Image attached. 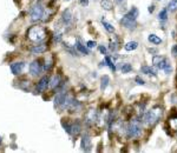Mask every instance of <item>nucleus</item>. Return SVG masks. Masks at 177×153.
Listing matches in <instances>:
<instances>
[{"label": "nucleus", "instance_id": "nucleus-1", "mask_svg": "<svg viewBox=\"0 0 177 153\" xmlns=\"http://www.w3.org/2000/svg\"><path fill=\"white\" fill-rule=\"evenodd\" d=\"M138 14H139L138 8L133 6V7L122 18V20H120L122 26H124V27L128 28V30H135V28H136V25H137V24H136V19H137Z\"/></svg>", "mask_w": 177, "mask_h": 153}, {"label": "nucleus", "instance_id": "nucleus-2", "mask_svg": "<svg viewBox=\"0 0 177 153\" xmlns=\"http://www.w3.org/2000/svg\"><path fill=\"white\" fill-rule=\"evenodd\" d=\"M46 37V30L41 26H38V25H34L32 26L28 32H27V38L32 41V43H40L45 39Z\"/></svg>", "mask_w": 177, "mask_h": 153}, {"label": "nucleus", "instance_id": "nucleus-3", "mask_svg": "<svg viewBox=\"0 0 177 153\" xmlns=\"http://www.w3.org/2000/svg\"><path fill=\"white\" fill-rule=\"evenodd\" d=\"M162 115H163V108H162L161 106H155V107H152V108L145 114L144 121H145L147 125L152 126V125H155L156 123L160 121V119L162 118Z\"/></svg>", "mask_w": 177, "mask_h": 153}, {"label": "nucleus", "instance_id": "nucleus-4", "mask_svg": "<svg viewBox=\"0 0 177 153\" xmlns=\"http://www.w3.org/2000/svg\"><path fill=\"white\" fill-rule=\"evenodd\" d=\"M141 133H142L141 121L139 119H133L126 127V134L129 138H136V137H139Z\"/></svg>", "mask_w": 177, "mask_h": 153}, {"label": "nucleus", "instance_id": "nucleus-5", "mask_svg": "<svg viewBox=\"0 0 177 153\" xmlns=\"http://www.w3.org/2000/svg\"><path fill=\"white\" fill-rule=\"evenodd\" d=\"M30 15H31V20H32L33 22L41 20V19H43V15H44V7H43V5H41V4H36V5L32 7V9H31Z\"/></svg>", "mask_w": 177, "mask_h": 153}, {"label": "nucleus", "instance_id": "nucleus-6", "mask_svg": "<svg viewBox=\"0 0 177 153\" xmlns=\"http://www.w3.org/2000/svg\"><path fill=\"white\" fill-rule=\"evenodd\" d=\"M41 72H43V66H41V64H40L39 61L34 60V61H32V63L30 64V73H31L32 76H40Z\"/></svg>", "mask_w": 177, "mask_h": 153}, {"label": "nucleus", "instance_id": "nucleus-7", "mask_svg": "<svg viewBox=\"0 0 177 153\" xmlns=\"http://www.w3.org/2000/svg\"><path fill=\"white\" fill-rule=\"evenodd\" d=\"M81 147L83 151L85 152H90L92 149V144H91V138L89 137L88 134H84L82 140H81Z\"/></svg>", "mask_w": 177, "mask_h": 153}, {"label": "nucleus", "instance_id": "nucleus-8", "mask_svg": "<svg viewBox=\"0 0 177 153\" xmlns=\"http://www.w3.org/2000/svg\"><path fill=\"white\" fill-rule=\"evenodd\" d=\"M152 64L158 70H163L164 66H165V64H167V59L164 57H161V56H155L152 58Z\"/></svg>", "mask_w": 177, "mask_h": 153}, {"label": "nucleus", "instance_id": "nucleus-9", "mask_svg": "<svg viewBox=\"0 0 177 153\" xmlns=\"http://www.w3.org/2000/svg\"><path fill=\"white\" fill-rule=\"evenodd\" d=\"M24 67H25V63H24V61L13 63V64H11V66H9V69H11V71H12L13 74H20V73L22 72Z\"/></svg>", "mask_w": 177, "mask_h": 153}, {"label": "nucleus", "instance_id": "nucleus-10", "mask_svg": "<svg viewBox=\"0 0 177 153\" xmlns=\"http://www.w3.org/2000/svg\"><path fill=\"white\" fill-rule=\"evenodd\" d=\"M65 98H66V94H65L64 92H59V93L54 97V107H56V108H59V107L63 108Z\"/></svg>", "mask_w": 177, "mask_h": 153}, {"label": "nucleus", "instance_id": "nucleus-11", "mask_svg": "<svg viewBox=\"0 0 177 153\" xmlns=\"http://www.w3.org/2000/svg\"><path fill=\"white\" fill-rule=\"evenodd\" d=\"M49 82H50V78H49L47 76H43V78L40 79V81L38 82V85H37V87H36V91H37L38 93L43 92V91H44V89L47 87Z\"/></svg>", "mask_w": 177, "mask_h": 153}, {"label": "nucleus", "instance_id": "nucleus-12", "mask_svg": "<svg viewBox=\"0 0 177 153\" xmlns=\"http://www.w3.org/2000/svg\"><path fill=\"white\" fill-rule=\"evenodd\" d=\"M97 118H98L97 112H96L94 110H91L88 114H86L85 121H86V124H88V125H92V124H94V123L97 121Z\"/></svg>", "mask_w": 177, "mask_h": 153}, {"label": "nucleus", "instance_id": "nucleus-13", "mask_svg": "<svg viewBox=\"0 0 177 153\" xmlns=\"http://www.w3.org/2000/svg\"><path fill=\"white\" fill-rule=\"evenodd\" d=\"M60 82H62V78H60V76H59V74H54V76L50 79L49 85H50L51 88H57V87L60 85Z\"/></svg>", "mask_w": 177, "mask_h": 153}, {"label": "nucleus", "instance_id": "nucleus-14", "mask_svg": "<svg viewBox=\"0 0 177 153\" xmlns=\"http://www.w3.org/2000/svg\"><path fill=\"white\" fill-rule=\"evenodd\" d=\"M45 51H46V45H43V44H38L31 48V52L33 54H40V53H44Z\"/></svg>", "mask_w": 177, "mask_h": 153}, {"label": "nucleus", "instance_id": "nucleus-15", "mask_svg": "<svg viewBox=\"0 0 177 153\" xmlns=\"http://www.w3.org/2000/svg\"><path fill=\"white\" fill-rule=\"evenodd\" d=\"M62 20H63V22L66 24V25H69V24L71 22V20H72V14H71V11H70V9H66V11L63 12Z\"/></svg>", "mask_w": 177, "mask_h": 153}, {"label": "nucleus", "instance_id": "nucleus-16", "mask_svg": "<svg viewBox=\"0 0 177 153\" xmlns=\"http://www.w3.org/2000/svg\"><path fill=\"white\" fill-rule=\"evenodd\" d=\"M141 72L144 73V74H149V76H156V74H157L156 70L152 69V67H150V66H142L141 67Z\"/></svg>", "mask_w": 177, "mask_h": 153}, {"label": "nucleus", "instance_id": "nucleus-17", "mask_svg": "<svg viewBox=\"0 0 177 153\" xmlns=\"http://www.w3.org/2000/svg\"><path fill=\"white\" fill-rule=\"evenodd\" d=\"M118 44H119V41H118V38L116 37V35H113V39H111L110 40V50L112 51V52H116L117 50H118Z\"/></svg>", "mask_w": 177, "mask_h": 153}, {"label": "nucleus", "instance_id": "nucleus-18", "mask_svg": "<svg viewBox=\"0 0 177 153\" xmlns=\"http://www.w3.org/2000/svg\"><path fill=\"white\" fill-rule=\"evenodd\" d=\"M148 40H149L151 44H154V45H161V44H162V39H161L160 37H157L156 34H150V35L148 37Z\"/></svg>", "mask_w": 177, "mask_h": 153}, {"label": "nucleus", "instance_id": "nucleus-19", "mask_svg": "<svg viewBox=\"0 0 177 153\" xmlns=\"http://www.w3.org/2000/svg\"><path fill=\"white\" fill-rule=\"evenodd\" d=\"M53 67V58L49 57L45 59V64H44V70L45 71H51Z\"/></svg>", "mask_w": 177, "mask_h": 153}, {"label": "nucleus", "instance_id": "nucleus-20", "mask_svg": "<svg viewBox=\"0 0 177 153\" xmlns=\"http://www.w3.org/2000/svg\"><path fill=\"white\" fill-rule=\"evenodd\" d=\"M100 6L104 9H106V11H111L113 8V4H112L111 0H102L100 1Z\"/></svg>", "mask_w": 177, "mask_h": 153}, {"label": "nucleus", "instance_id": "nucleus-21", "mask_svg": "<svg viewBox=\"0 0 177 153\" xmlns=\"http://www.w3.org/2000/svg\"><path fill=\"white\" fill-rule=\"evenodd\" d=\"M76 48H77L81 53H83V54H90V51H89L88 48H86L81 41H77V43H76Z\"/></svg>", "mask_w": 177, "mask_h": 153}, {"label": "nucleus", "instance_id": "nucleus-22", "mask_svg": "<svg viewBox=\"0 0 177 153\" xmlns=\"http://www.w3.org/2000/svg\"><path fill=\"white\" fill-rule=\"evenodd\" d=\"M137 47H138V43H137V41H129V43H126L125 46H124V48H125L126 51H133V50H136Z\"/></svg>", "mask_w": 177, "mask_h": 153}, {"label": "nucleus", "instance_id": "nucleus-23", "mask_svg": "<svg viewBox=\"0 0 177 153\" xmlns=\"http://www.w3.org/2000/svg\"><path fill=\"white\" fill-rule=\"evenodd\" d=\"M109 81H110V78H109V76H102V79H100V89H102V91H104V89L107 87V85H109Z\"/></svg>", "mask_w": 177, "mask_h": 153}, {"label": "nucleus", "instance_id": "nucleus-24", "mask_svg": "<svg viewBox=\"0 0 177 153\" xmlns=\"http://www.w3.org/2000/svg\"><path fill=\"white\" fill-rule=\"evenodd\" d=\"M168 11H170L171 13L176 12L177 11V0H171L169 4H168Z\"/></svg>", "mask_w": 177, "mask_h": 153}, {"label": "nucleus", "instance_id": "nucleus-25", "mask_svg": "<svg viewBox=\"0 0 177 153\" xmlns=\"http://www.w3.org/2000/svg\"><path fill=\"white\" fill-rule=\"evenodd\" d=\"M102 24H103V26L105 27V30L107 31V32H110V33H113L115 32V27L110 24V22H107V21H105L104 19L102 20Z\"/></svg>", "mask_w": 177, "mask_h": 153}, {"label": "nucleus", "instance_id": "nucleus-26", "mask_svg": "<svg viewBox=\"0 0 177 153\" xmlns=\"http://www.w3.org/2000/svg\"><path fill=\"white\" fill-rule=\"evenodd\" d=\"M169 125L170 127L174 130V131H177V115L175 117H170V120H169Z\"/></svg>", "mask_w": 177, "mask_h": 153}, {"label": "nucleus", "instance_id": "nucleus-27", "mask_svg": "<svg viewBox=\"0 0 177 153\" xmlns=\"http://www.w3.org/2000/svg\"><path fill=\"white\" fill-rule=\"evenodd\" d=\"M105 64L115 72L116 71V66H115V64L112 63V59H111V57H109V56H106V58H105Z\"/></svg>", "mask_w": 177, "mask_h": 153}, {"label": "nucleus", "instance_id": "nucleus-28", "mask_svg": "<svg viewBox=\"0 0 177 153\" xmlns=\"http://www.w3.org/2000/svg\"><path fill=\"white\" fill-rule=\"evenodd\" d=\"M120 71H122L123 73H129V72L132 71V66H131L130 64H124V65L120 67Z\"/></svg>", "mask_w": 177, "mask_h": 153}, {"label": "nucleus", "instance_id": "nucleus-29", "mask_svg": "<svg viewBox=\"0 0 177 153\" xmlns=\"http://www.w3.org/2000/svg\"><path fill=\"white\" fill-rule=\"evenodd\" d=\"M158 18H160V20H167L168 19V9H165V8L162 9L158 14Z\"/></svg>", "mask_w": 177, "mask_h": 153}, {"label": "nucleus", "instance_id": "nucleus-30", "mask_svg": "<svg viewBox=\"0 0 177 153\" xmlns=\"http://www.w3.org/2000/svg\"><path fill=\"white\" fill-rule=\"evenodd\" d=\"M164 72H165V74H171V72H173V67H171V65H170V63L167 60V64H165V66H164Z\"/></svg>", "mask_w": 177, "mask_h": 153}, {"label": "nucleus", "instance_id": "nucleus-31", "mask_svg": "<svg viewBox=\"0 0 177 153\" xmlns=\"http://www.w3.org/2000/svg\"><path fill=\"white\" fill-rule=\"evenodd\" d=\"M53 40H54V43H60L62 41V34L60 33H56L54 37H53Z\"/></svg>", "mask_w": 177, "mask_h": 153}, {"label": "nucleus", "instance_id": "nucleus-32", "mask_svg": "<svg viewBox=\"0 0 177 153\" xmlns=\"http://www.w3.org/2000/svg\"><path fill=\"white\" fill-rule=\"evenodd\" d=\"M135 80H136V82H137L138 85H144V84H145V81H144V80H143V79H142L139 76H136V79H135Z\"/></svg>", "mask_w": 177, "mask_h": 153}, {"label": "nucleus", "instance_id": "nucleus-33", "mask_svg": "<svg viewBox=\"0 0 177 153\" xmlns=\"http://www.w3.org/2000/svg\"><path fill=\"white\" fill-rule=\"evenodd\" d=\"M98 50H99V52L102 53V54H106V47H104L103 45H100V46H98Z\"/></svg>", "mask_w": 177, "mask_h": 153}, {"label": "nucleus", "instance_id": "nucleus-34", "mask_svg": "<svg viewBox=\"0 0 177 153\" xmlns=\"http://www.w3.org/2000/svg\"><path fill=\"white\" fill-rule=\"evenodd\" d=\"M86 46H88L89 48H93V47H96V41H92V40H90L86 43Z\"/></svg>", "mask_w": 177, "mask_h": 153}, {"label": "nucleus", "instance_id": "nucleus-35", "mask_svg": "<svg viewBox=\"0 0 177 153\" xmlns=\"http://www.w3.org/2000/svg\"><path fill=\"white\" fill-rule=\"evenodd\" d=\"M79 4H81V6L86 7L89 5V0H79Z\"/></svg>", "mask_w": 177, "mask_h": 153}, {"label": "nucleus", "instance_id": "nucleus-36", "mask_svg": "<svg viewBox=\"0 0 177 153\" xmlns=\"http://www.w3.org/2000/svg\"><path fill=\"white\" fill-rule=\"evenodd\" d=\"M154 9H155V5H150V6L148 7V11H149V13H152V12H154Z\"/></svg>", "mask_w": 177, "mask_h": 153}, {"label": "nucleus", "instance_id": "nucleus-37", "mask_svg": "<svg viewBox=\"0 0 177 153\" xmlns=\"http://www.w3.org/2000/svg\"><path fill=\"white\" fill-rule=\"evenodd\" d=\"M173 54H174V56H177V45H175V46L173 47Z\"/></svg>", "mask_w": 177, "mask_h": 153}, {"label": "nucleus", "instance_id": "nucleus-38", "mask_svg": "<svg viewBox=\"0 0 177 153\" xmlns=\"http://www.w3.org/2000/svg\"><path fill=\"white\" fill-rule=\"evenodd\" d=\"M123 1H124V0H116V2H117V4H119V5H120Z\"/></svg>", "mask_w": 177, "mask_h": 153}]
</instances>
